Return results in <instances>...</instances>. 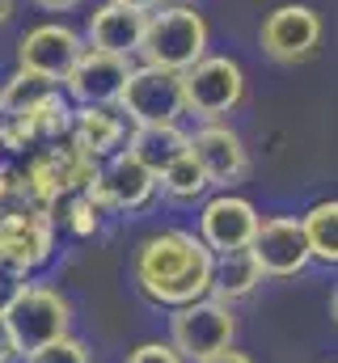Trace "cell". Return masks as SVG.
<instances>
[{
    "label": "cell",
    "instance_id": "4dcf8cb0",
    "mask_svg": "<svg viewBox=\"0 0 338 363\" xmlns=\"http://www.w3.org/2000/svg\"><path fill=\"white\" fill-rule=\"evenodd\" d=\"M169 4H190V9H195V4H199V0H169Z\"/></svg>",
    "mask_w": 338,
    "mask_h": 363
},
{
    "label": "cell",
    "instance_id": "e0dca14e",
    "mask_svg": "<svg viewBox=\"0 0 338 363\" xmlns=\"http://www.w3.org/2000/svg\"><path fill=\"white\" fill-rule=\"evenodd\" d=\"M140 34H144V13L136 9H123V4H97L84 21V38L93 51H110V55H123L131 60L136 47H140Z\"/></svg>",
    "mask_w": 338,
    "mask_h": 363
},
{
    "label": "cell",
    "instance_id": "ffe728a7",
    "mask_svg": "<svg viewBox=\"0 0 338 363\" xmlns=\"http://www.w3.org/2000/svg\"><path fill=\"white\" fill-rule=\"evenodd\" d=\"M300 228H305V241H309V258L334 267L338 262V203L334 199L313 203L300 216Z\"/></svg>",
    "mask_w": 338,
    "mask_h": 363
},
{
    "label": "cell",
    "instance_id": "f1b7e54d",
    "mask_svg": "<svg viewBox=\"0 0 338 363\" xmlns=\"http://www.w3.org/2000/svg\"><path fill=\"white\" fill-rule=\"evenodd\" d=\"M110 4H123V9H136V13H153V9L165 4V0H110Z\"/></svg>",
    "mask_w": 338,
    "mask_h": 363
},
{
    "label": "cell",
    "instance_id": "d4e9b609",
    "mask_svg": "<svg viewBox=\"0 0 338 363\" xmlns=\"http://www.w3.org/2000/svg\"><path fill=\"white\" fill-rule=\"evenodd\" d=\"M26 287V274H17L13 267H0V313L13 304V296Z\"/></svg>",
    "mask_w": 338,
    "mask_h": 363
},
{
    "label": "cell",
    "instance_id": "5b68a950",
    "mask_svg": "<svg viewBox=\"0 0 338 363\" xmlns=\"http://www.w3.org/2000/svg\"><path fill=\"white\" fill-rule=\"evenodd\" d=\"M237 338V317L233 304H220L212 296H199L182 308H169V347L186 363H199Z\"/></svg>",
    "mask_w": 338,
    "mask_h": 363
},
{
    "label": "cell",
    "instance_id": "3957f363",
    "mask_svg": "<svg viewBox=\"0 0 338 363\" xmlns=\"http://www.w3.org/2000/svg\"><path fill=\"white\" fill-rule=\"evenodd\" d=\"M0 321H4V330L13 338L17 359H21V355L38 351V347L55 342V338H64L72 330V304L51 283H26L13 296V304L0 313Z\"/></svg>",
    "mask_w": 338,
    "mask_h": 363
},
{
    "label": "cell",
    "instance_id": "277c9868",
    "mask_svg": "<svg viewBox=\"0 0 338 363\" xmlns=\"http://www.w3.org/2000/svg\"><path fill=\"white\" fill-rule=\"evenodd\" d=\"M97 178V161H89L81 148L64 135V140H51V144H38L26 161V174H21V190L34 207H51L55 199L64 194H81L89 190Z\"/></svg>",
    "mask_w": 338,
    "mask_h": 363
},
{
    "label": "cell",
    "instance_id": "5bb4252c",
    "mask_svg": "<svg viewBox=\"0 0 338 363\" xmlns=\"http://www.w3.org/2000/svg\"><path fill=\"white\" fill-rule=\"evenodd\" d=\"M127 72H131V60L84 47L81 60L72 64V72L64 77L60 89L68 93L77 106H119V93L127 85Z\"/></svg>",
    "mask_w": 338,
    "mask_h": 363
},
{
    "label": "cell",
    "instance_id": "7c38bea8",
    "mask_svg": "<svg viewBox=\"0 0 338 363\" xmlns=\"http://www.w3.org/2000/svg\"><path fill=\"white\" fill-rule=\"evenodd\" d=\"M258 207L250 199L233 194V190H220L203 203L199 211V241L212 250V254H229V250H246L254 241V228H258Z\"/></svg>",
    "mask_w": 338,
    "mask_h": 363
},
{
    "label": "cell",
    "instance_id": "ac0fdd59",
    "mask_svg": "<svg viewBox=\"0 0 338 363\" xmlns=\"http://www.w3.org/2000/svg\"><path fill=\"white\" fill-rule=\"evenodd\" d=\"M123 152H131L153 178H161L178 157H186V131L178 123H144V127H131Z\"/></svg>",
    "mask_w": 338,
    "mask_h": 363
},
{
    "label": "cell",
    "instance_id": "6da1fadb",
    "mask_svg": "<svg viewBox=\"0 0 338 363\" xmlns=\"http://www.w3.org/2000/svg\"><path fill=\"white\" fill-rule=\"evenodd\" d=\"M131 283L140 287L144 300H153L161 308H182V304L207 296L212 250L186 228L153 233L131 254Z\"/></svg>",
    "mask_w": 338,
    "mask_h": 363
},
{
    "label": "cell",
    "instance_id": "7402d4cb",
    "mask_svg": "<svg viewBox=\"0 0 338 363\" xmlns=\"http://www.w3.org/2000/svg\"><path fill=\"white\" fill-rule=\"evenodd\" d=\"M157 186L165 190L173 203H195L203 190H212V186H207V178H203V169H199L190 157H178L165 174L157 178Z\"/></svg>",
    "mask_w": 338,
    "mask_h": 363
},
{
    "label": "cell",
    "instance_id": "52a82bcc",
    "mask_svg": "<svg viewBox=\"0 0 338 363\" xmlns=\"http://www.w3.org/2000/svg\"><path fill=\"white\" fill-rule=\"evenodd\" d=\"M51 254H55V228L43 207L17 203L0 211V267H13L30 279V271L51 262Z\"/></svg>",
    "mask_w": 338,
    "mask_h": 363
},
{
    "label": "cell",
    "instance_id": "8fae6325",
    "mask_svg": "<svg viewBox=\"0 0 338 363\" xmlns=\"http://www.w3.org/2000/svg\"><path fill=\"white\" fill-rule=\"evenodd\" d=\"M254 262L262 267V274L271 279H292V274L309 271V241H305V228L296 216H271V220H258L250 241Z\"/></svg>",
    "mask_w": 338,
    "mask_h": 363
},
{
    "label": "cell",
    "instance_id": "83f0119b",
    "mask_svg": "<svg viewBox=\"0 0 338 363\" xmlns=\"http://www.w3.org/2000/svg\"><path fill=\"white\" fill-rule=\"evenodd\" d=\"M13 359H17V351H13V338H9V330L0 321V363H13Z\"/></svg>",
    "mask_w": 338,
    "mask_h": 363
},
{
    "label": "cell",
    "instance_id": "9c48e42d",
    "mask_svg": "<svg viewBox=\"0 0 338 363\" xmlns=\"http://www.w3.org/2000/svg\"><path fill=\"white\" fill-rule=\"evenodd\" d=\"M186 157L203 169L207 186L233 190L250 174V148L229 123H203L195 135H186Z\"/></svg>",
    "mask_w": 338,
    "mask_h": 363
},
{
    "label": "cell",
    "instance_id": "603a6c76",
    "mask_svg": "<svg viewBox=\"0 0 338 363\" xmlns=\"http://www.w3.org/2000/svg\"><path fill=\"white\" fill-rule=\"evenodd\" d=\"M21 363H89V347H84L81 338L64 334V338H55V342H47V347L21 355Z\"/></svg>",
    "mask_w": 338,
    "mask_h": 363
},
{
    "label": "cell",
    "instance_id": "484cf974",
    "mask_svg": "<svg viewBox=\"0 0 338 363\" xmlns=\"http://www.w3.org/2000/svg\"><path fill=\"white\" fill-rule=\"evenodd\" d=\"M199 363H254L246 351H233V347H224V351H216V355H207V359H199Z\"/></svg>",
    "mask_w": 338,
    "mask_h": 363
},
{
    "label": "cell",
    "instance_id": "4fadbf2b",
    "mask_svg": "<svg viewBox=\"0 0 338 363\" xmlns=\"http://www.w3.org/2000/svg\"><path fill=\"white\" fill-rule=\"evenodd\" d=\"M322 43V17L309 4H279L262 21V51L279 64H300Z\"/></svg>",
    "mask_w": 338,
    "mask_h": 363
},
{
    "label": "cell",
    "instance_id": "1f68e13d",
    "mask_svg": "<svg viewBox=\"0 0 338 363\" xmlns=\"http://www.w3.org/2000/svg\"><path fill=\"white\" fill-rule=\"evenodd\" d=\"M0 127H4V101H0Z\"/></svg>",
    "mask_w": 338,
    "mask_h": 363
},
{
    "label": "cell",
    "instance_id": "2e32d148",
    "mask_svg": "<svg viewBox=\"0 0 338 363\" xmlns=\"http://www.w3.org/2000/svg\"><path fill=\"white\" fill-rule=\"evenodd\" d=\"M131 123L119 106H77L68 123V140L81 148L89 161H106L127 148Z\"/></svg>",
    "mask_w": 338,
    "mask_h": 363
},
{
    "label": "cell",
    "instance_id": "ba28073f",
    "mask_svg": "<svg viewBox=\"0 0 338 363\" xmlns=\"http://www.w3.org/2000/svg\"><path fill=\"white\" fill-rule=\"evenodd\" d=\"M119 110L127 114L131 127H144V123H178L186 114V101H182V72H165V68H131L127 72V85L119 93Z\"/></svg>",
    "mask_w": 338,
    "mask_h": 363
},
{
    "label": "cell",
    "instance_id": "4316f807",
    "mask_svg": "<svg viewBox=\"0 0 338 363\" xmlns=\"http://www.w3.org/2000/svg\"><path fill=\"white\" fill-rule=\"evenodd\" d=\"M38 9H47V13H72V9H81L84 0H34Z\"/></svg>",
    "mask_w": 338,
    "mask_h": 363
},
{
    "label": "cell",
    "instance_id": "cb8c5ba5",
    "mask_svg": "<svg viewBox=\"0 0 338 363\" xmlns=\"http://www.w3.org/2000/svg\"><path fill=\"white\" fill-rule=\"evenodd\" d=\"M127 363H186L169 342H144V347H136L131 355H127Z\"/></svg>",
    "mask_w": 338,
    "mask_h": 363
},
{
    "label": "cell",
    "instance_id": "f546056e",
    "mask_svg": "<svg viewBox=\"0 0 338 363\" xmlns=\"http://www.w3.org/2000/svg\"><path fill=\"white\" fill-rule=\"evenodd\" d=\"M13 13H17V0H0V26H4Z\"/></svg>",
    "mask_w": 338,
    "mask_h": 363
},
{
    "label": "cell",
    "instance_id": "d6986e66",
    "mask_svg": "<svg viewBox=\"0 0 338 363\" xmlns=\"http://www.w3.org/2000/svg\"><path fill=\"white\" fill-rule=\"evenodd\" d=\"M262 279L266 274L254 262L250 245L246 250H229V254H212V287H207V296L220 300V304H237V300H250L262 287Z\"/></svg>",
    "mask_w": 338,
    "mask_h": 363
},
{
    "label": "cell",
    "instance_id": "7a4b0ae2",
    "mask_svg": "<svg viewBox=\"0 0 338 363\" xmlns=\"http://www.w3.org/2000/svg\"><path fill=\"white\" fill-rule=\"evenodd\" d=\"M207 21L203 13H195L190 4H157L153 13H144V34L136 55L148 68H165V72H186L190 64H199L207 55Z\"/></svg>",
    "mask_w": 338,
    "mask_h": 363
},
{
    "label": "cell",
    "instance_id": "9a60e30c",
    "mask_svg": "<svg viewBox=\"0 0 338 363\" xmlns=\"http://www.w3.org/2000/svg\"><path fill=\"white\" fill-rule=\"evenodd\" d=\"M89 190L106 211H140L153 203L157 178L131 152H114V157H106V165H97V178Z\"/></svg>",
    "mask_w": 338,
    "mask_h": 363
},
{
    "label": "cell",
    "instance_id": "30bf717a",
    "mask_svg": "<svg viewBox=\"0 0 338 363\" xmlns=\"http://www.w3.org/2000/svg\"><path fill=\"white\" fill-rule=\"evenodd\" d=\"M81 51H84V38L72 26H64V21H43V26L26 30V34L17 38V68L38 72V77H47V81L64 85V77L72 72V64L81 60Z\"/></svg>",
    "mask_w": 338,
    "mask_h": 363
},
{
    "label": "cell",
    "instance_id": "44dd1931",
    "mask_svg": "<svg viewBox=\"0 0 338 363\" xmlns=\"http://www.w3.org/2000/svg\"><path fill=\"white\" fill-rule=\"evenodd\" d=\"M55 93H60V85H55V81H47V77H38V72L17 68V72L4 81L0 101H4V114H26V110H34V106L51 101Z\"/></svg>",
    "mask_w": 338,
    "mask_h": 363
},
{
    "label": "cell",
    "instance_id": "8992f818",
    "mask_svg": "<svg viewBox=\"0 0 338 363\" xmlns=\"http://www.w3.org/2000/svg\"><path fill=\"white\" fill-rule=\"evenodd\" d=\"M182 101L186 114H199L203 123H224L246 101V68L229 55H203L182 72Z\"/></svg>",
    "mask_w": 338,
    "mask_h": 363
}]
</instances>
